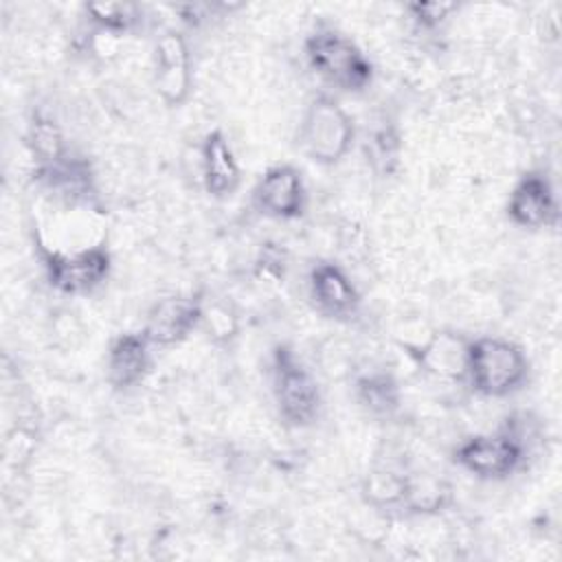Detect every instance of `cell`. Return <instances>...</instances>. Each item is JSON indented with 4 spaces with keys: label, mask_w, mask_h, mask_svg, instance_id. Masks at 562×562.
<instances>
[{
    "label": "cell",
    "mask_w": 562,
    "mask_h": 562,
    "mask_svg": "<svg viewBox=\"0 0 562 562\" xmlns=\"http://www.w3.org/2000/svg\"><path fill=\"white\" fill-rule=\"evenodd\" d=\"M531 362L525 349L503 336H470L465 384L485 400H507L529 382Z\"/></svg>",
    "instance_id": "3"
},
{
    "label": "cell",
    "mask_w": 562,
    "mask_h": 562,
    "mask_svg": "<svg viewBox=\"0 0 562 562\" xmlns=\"http://www.w3.org/2000/svg\"><path fill=\"white\" fill-rule=\"evenodd\" d=\"M351 395L358 408L375 422L395 419L404 404L397 378L382 367H371L367 371L356 373L351 382Z\"/></svg>",
    "instance_id": "16"
},
{
    "label": "cell",
    "mask_w": 562,
    "mask_h": 562,
    "mask_svg": "<svg viewBox=\"0 0 562 562\" xmlns=\"http://www.w3.org/2000/svg\"><path fill=\"white\" fill-rule=\"evenodd\" d=\"M154 345L143 329L116 334L105 349V382L116 393L140 386L154 364Z\"/></svg>",
    "instance_id": "12"
},
{
    "label": "cell",
    "mask_w": 562,
    "mask_h": 562,
    "mask_svg": "<svg viewBox=\"0 0 562 562\" xmlns=\"http://www.w3.org/2000/svg\"><path fill=\"white\" fill-rule=\"evenodd\" d=\"M450 492H452L450 485L441 479L408 474V487H406L402 514H406V516L439 514L450 505V501H452Z\"/></svg>",
    "instance_id": "21"
},
{
    "label": "cell",
    "mask_w": 562,
    "mask_h": 562,
    "mask_svg": "<svg viewBox=\"0 0 562 562\" xmlns=\"http://www.w3.org/2000/svg\"><path fill=\"white\" fill-rule=\"evenodd\" d=\"M200 184L213 200H228L241 187V167L231 145V138L222 127L209 130L198 147Z\"/></svg>",
    "instance_id": "13"
},
{
    "label": "cell",
    "mask_w": 562,
    "mask_h": 562,
    "mask_svg": "<svg viewBox=\"0 0 562 562\" xmlns=\"http://www.w3.org/2000/svg\"><path fill=\"white\" fill-rule=\"evenodd\" d=\"M307 296L314 310L334 323L351 325L362 314V292L334 259H318L307 272Z\"/></svg>",
    "instance_id": "9"
},
{
    "label": "cell",
    "mask_w": 562,
    "mask_h": 562,
    "mask_svg": "<svg viewBox=\"0 0 562 562\" xmlns=\"http://www.w3.org/2000/svg\"><path fill=\"white\" fill-rule=\"evenodd\" d=\"M200 329L206 331L211 342L231 345L239 336V318L228 305L220 301H204Z\"/></svg>",
    "instance_id": "23"
},
{
    "label": "cell",
    "mask_w": 562,
    "mask_h": 562,
    "mask_svg": "<svg viewBox=\"0 0 562 562\" xmlns=\"http://www.w3.org/2000/svg\"><path fill=\"white\" fill-rule=\"evenodd\" d=\"M204 301L206 299L200 292L165 294L151 303L140 329L156 349L182 345L200 329Z\"/></svg>",
    "instance_id": "11"
},
{
    "label": "cell",
    "mask_w": 562,
    "mask_h": 562,
    "mask_svg": "<svg viewBox=\"0 0 562 562\" xmlns=\"http://www.w3.org/2000/svg\"><path fill=\"white\" fill-rule=\"evenodd\" d=\"M33 250L48 288L61 296H88L97 292L112 272V252L105 241L59 250L50 248L40 233H35Z\"/></svg>",
    "instance_id": "6"
},
{
    "label": "cell",
    "mask_w": 562,
    "mask_h": 562,
    "mask_svg": "<svg viewBox=\"0 0 562 562\" xmlns=\"http://www.w3.org/2000/svg\"><path fill=\"white\" fill-rule=\"evenodd\" d=\"M362 149L375 176L380 178L393 176L400 167V154H402V134L397 130V123L391 121L389 116H378L364 134Z\"/></svg>",
    "instance_id": "19"
},
{
    "label": "cell",
    "mask_w": 562,
    "mask_h": 562,
    "mask_svg": "<svg viewBox=\"0 0 562 562\" xmlns=\"http://www.w3.org/2000/svg\"><path fill=\"white\" fill-rule=\"evenodd\" d=\"M408 487V474L378 465L369 470L360 483V498L364 507L378 514H402Z\"/></svg>",
    "instance_id": "18"
},
{
    "label": "cell",
    "mask_w": 562,
    "mask_h": 562,
    "mask_svg": "<svg viewBox=\"0 0 562 562\" xmlns=\"http://www.w3.org/2000/svg\"><path fill=\"white\" fill-rule=\"evenodd\" d=\"M288 268V257L285 250L279 244L266 241L259 248V255L255 259V274L259 281H283Z\"/></svg>",
    "instance_id": "24"
},
{
    "label": "cell",
    "mask_w": 562,
    "mask_h": 562,
    "mask_svg": "<svg viewBox=\"0 0 562 562\" xmlns=\"http://www.w3.org/2000/svg\"><path fill=\"white\" fill-rule=\"evenodd\" d=\"M505 217L522 231L558 226L560 200L544 169H527L516 178L505 202Z\"/></svg>",
    "instance_id": "10"
},
{
    "label": "cell",
    "mask_w": 562,
    "mask_h": 562,
    "mask_svg": "<svg viewBox=\"0 0 562 562\" xmlns=\"http://www.w3.org/2000/svg\"><path fill=\"white\" fill-rule=\"evenodd\" d=\"M459 13L457 2H408L404 15L417 33H437Z\"/></svg>",
    "instance_id": "22"
},
{
    "label": "cell",
    "mask_w": 562,
    "mask_h": 562,
    "mask_svg": "<svg viewBox=\"0 0 562 562\" xmlns=\"http://www.w3.org/2000/svg\"><path fill=\"white\" fill-rule=\"evenodd\" d=\"M358 140V127L349 110L331 92H316L305 103L299 127V151L318 167L342 162Z\"/></svg>",
    "instance_id": "4"
},
{
    "label": "cell",
    "mask_w": 562,
    "mask_h": 562,
    "mask_svg": "<svg viewBox=\"0 0 562 562\" xmlns=\"http://www.w3.org/2000/svg\"><path fill=\"white\" fill-rule=\"evenodd\" d=\"M88 26L112 37L127 35L143 24V7L136 2H88L81 7Z\"/></svg>",
    "instance_id": "20"
},
{
    "label": "cell",
    "mask_w": 562,
    "mask_h": 562,
    "mask_svg": "<svg viewBox=\"0 0 562 562\" xmlns=\"http://www.w3.org/2000/svg\"><path fill=\"white\" fill-rule=\"evenodd\" d=\"M252 209L277 222H294L307 213L310 195L299 167L274 162L259 173L250 189Z\"/></svg>",
    "instance_id": "8"
},
{
    "label": "cell",
    "mask_w": 562,
    "mask_h": 562,
    "mask_svg": "<svg viewBox=\"0 0 562 562\" xmlns=\"http://www.w3.org/2000/svg\"><path fill=\"white\" fill-rule=\"evenodd\" d=\"M531 432L525 419L507 417L496 430L463 437L450 452L452 463L472 479L498 483L527 468L531 457Z\"/></svg>",
    "instance_id": "2"
},
{
    "label": "cell",
    "mask_w": 562,
    "mask_h": 562,
    "mask_svg": "<svg viewBox=\"0 0 562 562\" xmlns=\"http://www.w3.org/2000/svg\"><path fill=\"white\" fill-rule=\"evenodd\" d=\"M24 145H26L29 156L33 158V165H35L33 169L59 165L75 151L68 143L61 125L57 123V119L40 108L33 110L26 121Z\"/></svg>",
    "instance_id": "17"
},
{
    "label": "cell",
    "mask_w": 562,
    "mask_h": 562,
    "mask_svg": "<svg viewBox=\"0 0 562 562\" xmlns=\"http://www.w3.org/2000/svg\"><path fill=\"white\" fill-rule=\"evenodd\" d=\"M470 336L452 329L432 331L422 345H408V353L419 371L443 380L465 382V353Z\"/></svg>",
    "instance_id": "15"
},
{
    "label": "cell",
    "mask_w": 562,
    "mask_h": 562,
    "mask_svg": "<svg viewBox=\"0 0 562 562\" xmlns=\"http://www.w3.org/2000/svg\"><path fill=\"white\" fill-rule=\"evenodd\" d=\"M33 182L44 193H50L64 206L97 204V182L92 165L86 156L72 151L66 160L53 167L33 169Z\"/></svg>",
    "instance_id": "14"
},
{
    "label": "cell",
    "mask_w": 562,
    "mask_h": 562,
    "mask_svg": "<svg viewBox=\"0 0 562 562\" xmlns=\"http://www.w3.org/2000/svg\"><path fill=\"white\" fill-rule=\"evenodd\" d=\"M193 57L180 29H162L151 48V83L167 108H182L193 92Z\"/></svg>",
    "instance_id": "7"
},
{
    "label": "cell",
    "mask_w": 562,
    "mask_h": 562,
    "mask_svg": "<svg viewBox=\"0 0 562 562\" xmlns=\"http://www.w3.org/2000/svg\"><path fill=\"white\" fill-rule=\"evenodd\" d=\"M270 391L279 419L288 428H310L323 411V389L314 371L288 342H279L268 360Z\"/></svg>",
    "instance_id": "5"
},
{
    "label": "cell",
    "mask_w": 562,
    "mask_h": 562,
    "mask_svg": "<svg viewBox=\"0 0 562 562\" xmlns=\"http://www.w3.org/2000/svg\"><path fill=\"white\" fill-rule=\"evenodd\" d=\"M307 68L331 90L362 94L375 79V68L358 42L336 24L316 22L303 40Z\"/></svg>",
    "instance_id": "1"
}]
</instances>
